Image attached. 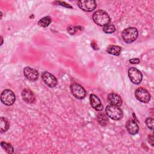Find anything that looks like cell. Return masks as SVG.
Here are the masks:
<instances>
[{
    "label": "cell",
    "mask_w": 154,
    "mask_h": 154,
    "mask_svg": "<svg viewBox=\"0 0 154 154\" xmlns=\"http://www.w3.org/2000/svg\"><path fill=\"white\" fill-rule=\"evenodd\" d=\"M70 91L72 95L78 99H82L86 96V91L84 88L76 82L71 84Z\"/></svg>",
    "instance_id": "277c9868"
},
{
    "label": "cell",
    "mask_w": 154,
    "mask_h": 154,
    "mask_svg": "<svg viewBox=\"0 0 154 154\" xmlns=\"http://www.w3.org/2000/svg\"><path fill=\"white\" fill-rule=\"evenodd\" d=\"M97 119L98 122L102 126H106L108 123V119L104 113H99L97 115Z\"/></svg>",
    "instance_id": "ac0fdd59"
},
{
    "label": "cell",
    "mask_w": 154,
    "mask_h": 154,
    "mask_svg": "<svg viewBox=\"0 0 154 154\" xmlns=\"http://www.w3.org/2000/svg\"><path fill=\"white\" fill-rule=\"evenodd\" d=\"M78 26H72V25H69L67 27V30L68 32L70 34L73 35L76 32L77 30H78Z\"/></svg>",
    "instance_id": "7402d4cb"
},
{
    "label": "cell",
    "mask_w": 154,
    "mask_h": 154,
    "mask_svg": "<svg viewBox=\"0 0 154 154\" xmlns=\"http://www.w3.org/2000/svg\"><path fill=\"white\" fill-rule=\"evenodd\" d=\"M129 62L131 64H138L140 62V60L138 58H132L129 60Z\"/></svg>",
    "instance_id": "603a6c76"
},
{
    "label": "cell",
    "mask_w": 154,
    "mask_h": 154,
    "mask_svg": "<svg viewBox=\"0 0 154 154\" xmlns=\"http://www.w3.org/2000/svg\"><path fill=\"white\" fill-rule=\"evenodd\" d=\"M23 72L25 77L29 81H35L38 78L39 74L38 71L31 67H25L23 69Z\"/></svg>",
    "instance_id": "30bf717a"
},
{
    "label": "cell",
    "mask_w": 154,
    "mask_h": 154,
    "mask_svg": "<svg viewBox=\"0 0 154 154\" xmlns=\"http://www.w3.org/2000/svg\"><path fill=\"white\" fill-rule=\"evenodd\" d=\"M121 35L124 42L130 44L136 40L138 36V31L134 27H129L123 30Z\"/></svg>",
    "instance_id": "7a4b0ae2"
},
{
    "label": "cell",
    "mask_w": 154,
    "mask_h": 154,
    "mask_svg": "<svg viewBox=\"0 0 154 154\" xmlns=\"http://www.w3.org/2000/svg\"><path fill=\"white\" fill-rule=\"evenodd\" d=\"M78 5L79 8L81 10L90 12L93 11L97 7V3L94 0L91 1H84V0H81L78 1Z\"/></svg>",
    "instance_id": "ba28073f"
},
{
    "label": "cell",
    "mask_w": 154,
    "mask_h": 154,
    "mask_svg": "<svg viewBox=\"0 0 154 154\" xmlns=\"http://www.w3.org/2000/svg\"><path fill=\"white\" fill-rule=\"evenodd\" d=\"M149 142L151 144V145L153 146V137L152 135H149Z\"/></svg>",
    "instance_id": "cb8c5ba5"
},
{
    "label": "cell",
    "mask_w": 154,
    "mask_h": 154,
    "mask_svg": "<svg viewBox=\"0 0 154 154\" xmlns=\"http://www.w3.org/2000/svg\"><path fill=\"white\" fill-rule=\"evenodd\" d=\"M106 116L114 120H120L122 119L123 113L122 109L117 106L108 105L105 109Z\"/></svg>",
    "instance_id": "3957f363"
},
{
    "label": "cell",
    "mask_w": 154,
    "mask_h": 154,
    "mask_svg": "<svg viewBox=\"0 0 154 154\" xmlns=\"http://www.w3.org/2000/svg\"><path fill=\"white\" fill-rule=\"evenodd\" d=\"M21 96L23 100L27 103H32L35 101L34 93L29 88H25L21 93Z\"/></svg>",
    "instance_id": "8fae6325"
},
{
    "label": "cell",
    "mask_w": 154,
    "mask_h": 154,
    "mask_svg": "<svg viewBox=\"0 0 154 154\" xmlns=\"http://www.w3.org/2000/svg\"><path fill=\"white\" fill-rule=\"evenodd\" d=\"M103 31L106 34H112L116 31V26L113 24H108L103 26Z\"/></svg>",
    "instance_id": "ffe728a7"
},
{
    "label": "cell",
    "mask_w": 154,
    "mask_h": 154,
    "mask_svg": "<svg viewBox=\"0 0 154 154\" xmlns=\"http://www.w3.org/2000/svg\"><path fill=\"white\" fill-rule=\"evenodd\" d=\"M9 123L7 119L4 117L0 118V131L1 133L7 131L9 128Z\"/></svg>",
    "instance_id": "2e32d148"
},
{
    "label": "cell",
    "mask_w": 154,
    "mask_h": 154,
    "mask_svg": "<svg viewBox=\"0 0 154 154\" xmlns=\"http://www.w3.org/2000/svg\"><path fill=\"white\" fill-rule=\"evenodd\" d=\"M90 103L91 106L97 111H101L103 109V105L100 99L94 94H91L90 96Z\"/></svg>",
    "instance_id": "7c38bea8"
},
{
    "label": "cell",
    "mask_w": 154,
    "mask_h": 154,
    "mask_svg": "<svg viewBox=\"0 0 154 154\" xmlns=\"http://www.w3.org/2000/svg\"><path fill=\"white\" fill-rule=\"evenodd\" d=\"M93 22L99 26H104L109 23L111 18L108 14L103 10L96 11L92 16Z\"/></svg>",
    "instance_id": "6da1fadb"
},
{
    "label": "cell",
    "mask_w": 154,
    "mask_h": 154,
    "mask_svg": "<svg viewBox=\"0 0 154 154\" xmlns=\"http://www.w3.org/2000/svg\"><path fill=\"white\" fill-rule=\"evenodd\" d=\"M1 40H2V42H1V45H2V43H3V38H2V36H1Z\"/></svg>",
    "instance_id": "d4e9b609"
},
{
    "label": "cell",
    "mask_w": 154,
    "mask_h": 154,
    "mask_svg": "<svg viewBox=\"0 0 154 154\" xmlns=\"http://www.w3.org/2000/svg\"><path fill=\"white\" fill-rule=\"evenodd\" d=\"M15 94L10 90L6 89L1 94V100L5 105L10 106L13 105L15 101Z\"/></svg>",
    "instance_id": "5b68a950"
},
{
    "label": "cell",
    "mask_w": 154,
    "mask_h": 154,
    "mask_svg": "<svg viewBox=\"0 0 154 154\" xmlns=\"http://www.w3.org/2000/svg\"><path fill=\"white\" fill-rule=\"evenodd\" d=\"M145 123L149 129L153 130V119L152 117H147L146 119Z\"/></svg>",
    "instance_id": "44dd1931"
},
{
    "label": "cell",
    "mask_w": 154,
    "mask_h": 154,
    "mask_svg": "<svg viewBox=\"0 0 154 154\" xmlns=\"http://www.w3.org/2000/svg\"><path fill=\"white\" fill-rule=\"evenodd\" d=\"M52 19L50 16H45L40 19L38 22V25L42 27H48L51 23Z\"/></svg>",
    "instance_id": "e0dca14e"
},
{
    "label": "cell",
    "mask_w": 154,
    "mask_h": 154,
    "mask_svg": "<svg viewBox=\"0 0 154 154\" xmlns=\"http://www.w3.org/2000/svg\"><path fill=\"white\" fill-rule=\"evenodd\" d=\"M126 128L128 133L132 135H136L139 131L138 125L137 122L132 119L128 120L126 124Z\"/></svg>",
    "instance_id": "4fadbf2b"
},
{
    "label": "cell",
    "mask_w": 154,
    "mask_h": 154,
    "mask_svg": "<svg viewBox=\"0 0 154 154\" xmlns=\"http://www.w3.org/2000/svg\"><path fill=\"white\" fill-rule=\"evenodd\" d=\"M106 51L108 54L116 56H118L121 54L122 48L119 46L110 45L107 48Z\"/></svg>",
    "instance_id": "9a60e30c"
},
{
    "label": "cell",
    "mask_w": 154,
    "mask_h": 154,
    "mask_svg": "<svg viewBox=\"0 0 154 154\" xmlns=\"http://www.w3.org/2000/svg\"><path fill=\"white\" fill-rule=\"evenodd\" d=\"M128 76L131 81L136 85L141 83L143 79L141 72L135 67H130L128 71Z\"/></svg>",
    "instance_id": "8992f818"
},
{
    "label": "cell",
    "mask_w": 154,
    "mask_h": 154,
    "mask_svg": "<svg viewBox=\"0 0 154 154\" xmlns=\"http://www.w3.org/2000/svg\"><path fill=\"white\" fill-rule=\"evenodd\" d=\"M1 146L8 153H13L14 152L13 147L10 143L4 141H1Z\"/></svg>",
    "instance_id": "d6986e66"
},
{
    "label": "cell",
    "mask_w": 154,
    "mask_h": 154,
    "mask_svg": "<svg viewBox=\"0 0 154 154\" xmlns=\"http://www.w3.org/2000/svg\"><path fill=\"white\" fill-rule=\"evenodd\" d=\"M134 94L136 99L142 103H147L150 100V94L144 88L139 87L137 88Z\"/></svg>",
    "instance_id": "52a82bcc"
},
{
    "label": "cell",
    "mask_w": 154,
    "mask_h": 154,
    "mask_svg": "<svg viewBox=\"0 0 154 154\" xmlns=\"http://www.w3.org/2000/svg\"><path fill=\"white\" fill-rule=\"evenodd\" d=\"M42 79L43 82L50 88H54L57 85V79L52 74L48 72H44L42 73Z\"/></svg>",
    "instance_id": "9c48e42d"
},
{
    "label": "cell",
    "mask_w": 154,
    "mask_h": 154,
    "mask_svg": "<svg viewBox=\"0 0 154 154\" xmlns=\"http://www.w3.org/2000/svg\"><path fill=\"white\" fill-rule=\"evenodd\" d=\"M107 100L109 105L120 106L122 104V99L121 97L119 94L114 93H111L108 94Z\"/></svg>",
    "instance_id": "5bb4252c"
}]
</instances>
